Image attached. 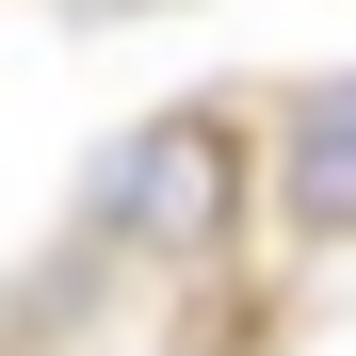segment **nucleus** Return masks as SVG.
I'll use <instances>...</instances> for the list:
<instances>
[{"label":"nucleus","instance_id":"obj_1","mask_svg":"<svg viewBox=\"0 0 356 356\" xmlns=\"http://www.w3.org/2000/svg\"><path fill=\"white\" fill-rule=\"evenodd\" d=\"M243 195H275V162H243V113L178 97V113H146V130H113V162H97V243L211 259V243H243Z\"/></svg>","mask_w":356,"mask_h":356},{"label":"nucleus","instance_id":"obj_2","mask_svg":"<svg viewBox=\"0 0 356 356\" xmlns=\"http://www.w3.org/2000/svg\"><path fill=\"white\" fill-rule=\"evenodd\" d=\"M259 162H275V227L291 243H356V65L340 81H291Z\"/></svg>","mask_w":356,"mask_h":356}]
</instances>
